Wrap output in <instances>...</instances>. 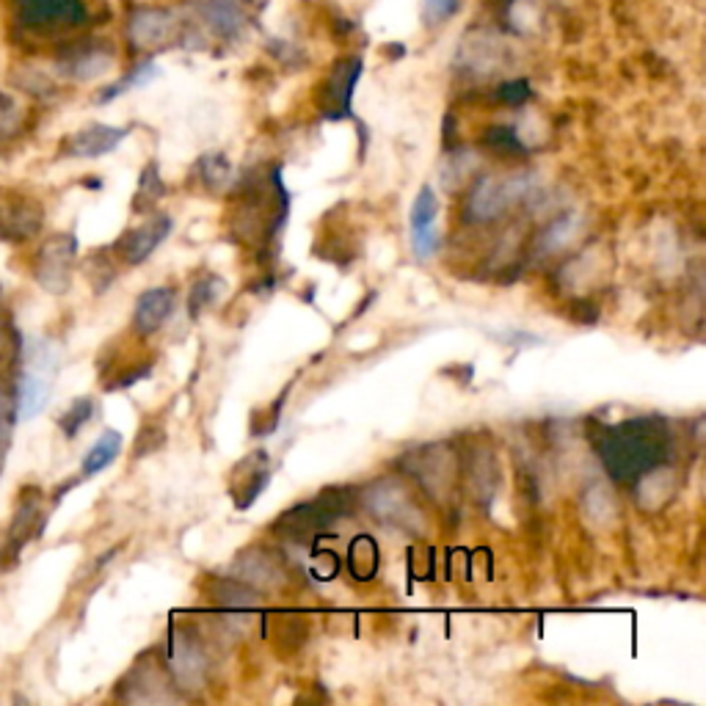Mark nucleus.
Listing matches in <instances>:
<instances>
[{
    "instance_id": "72a5a7b5",
    "label": "nucleus",
    "mask_w": 706,
    "mask_h": 706,
    "mask_svg": "<svg viewBox=\"0 0 706 706\" xmlns=\"http://www.w3.org/2000/svg\"><path fill=\"white\" fill-rule=\"evenodd\" d=\"M502 97L511 100V103H522V100L528 97V86H524V83H511V86H506Z\"/></svg>"
},
{
    "instance_id": "cd10ccee",
    "label": "nucleus",
    "mask_w": 706,
    "mask_h": 706,
    "mask_svg": "<svg viewBox=\"0 0 706 706\" xmlns=\"http://www.w3.org/2000/svg\"><path fill=\"white\" fill-rule=\"evenodd\" d=\"M155 76H158L155 63H144V67H138L136 72H132V76H127L125 81H119V83H114V86L105 89V92L97 97V103H111V100H116L119 94L130 92V89L147 86V83H150Z\"/></svg>"
},
{
    "instance_id": "1a4fd4ad",
    "label": "nucleus",
    "mask_w": 706,
    "mask_h": 706,
    "mask_svg": "<svg viewBox=\"0 0 706 706\" xmlns=\"http://www.w3.org/2000/svg\"><path fill=\"white\" fill-rule=\"evenodd\" d=\"M364 506L370 508L373 517L381 522L395 524V528L406 530V533H419L423 530V517L419 508L414 506L403 483L395 481H379L364 491Z\"/></svg>"
},
{
    "instance_id": "f03ea898",
    "label": "nucleus",
    "mask_w": 706,
    "mask_h": 706,
    "mask_svg": "<svg viewBox=\"0 0 706 706\" xmlns=\"http://www.w3.org/2000/svg\"><path fill=\"white\" fill-rule=\"evenodd\" d=\"M290 213V194L281 185L279 172H270L243 188L238 196L235 213H232V230L248 246H268L281 232Z\"/></svg>"
},
{
    "instance_id": "5701e85b",
    "label": "nucleus",
    "mask_w": 706,
    "mask_h": 706,
    "mask_svg": "<svg viewBox=\"0 0 706 706\" xmlns=\"http://www.w3.org/2000/svg\"><path fill=\"white\" fill-rule=\"evenodd\" d=\"M111 58L103 56V53H86V56H78L72 61L61 63V72L72 81H92V78H100L103 72H108Z\"/></svg>"
},
{
    "instance_id": "4468645a",
    "label": "nucleus",
    "mask_w": 706,
    "mask_h": 706,
    "mask_svg": "<svg viewBox=\"0 0 706 706\" xmlns=\"http://www.w3.org/2000/svg\"><path fill=\"white\" fill-rule=\"evenodd\" d=\"M268 453L265 450H254L238 464L235 475H232V497H235L238 511H248L257 502L259 494L268 488Z\"/></svg>"
},
{
    "instance_id": "9d476101",
    "label": "nucleus",
    "mask_w": 706,
    "mask_h": 706,
    "mask_svg": "<svg viewBox=\"0 0 706 706\" xmlns=\"http://www.w3.org/2000/svg\"><path fill=\"white\" fill-rule=\"evenodd\" d=\"M45 210L31 196L0 190V243H25L39 235Z\"/></svg>"
},
{
    "instance_id": "6e6552de",
    "label": "nucleus",
    "mask_w": 706,
    "mask_h": 706,
    "mask_svg": "<svg viewBox=\"0 0 706 706\" xmlns=\"http://www.w3.org/2000/svg\"><path fill=\"white\" fill-rule=\"evenodd\" d=\"M116 695L121 701H130V704H166V701L177 698L166 662H161L158 657L152 660V655L141 657L132 666V671L119 682Z\"/></svg>"
},
{
    "instance_id": "39448f33",
    "label": "nucleus",
    "mask_w": 706,
    "mask_h": 706,
    "mask_svg": "<svg viewBox=\"0 0 706 706\" xmlns=\"http://www.w3.org/2000/svg\"><path fill=\"white\" fill-rule=\"evenodd\" d=\"M166 668L174 687L180 690H199L207 682L210 655L201 644L199 632L190 629V626H174L172 640H169Z\"/></svg>"
},
{
    "instance_id": "a211bd4d",
    "label": "nucleus",
    "mask_w": 706,
    "mask_h": 706,
    "mask_svg": "<svg viewBox=\"0 0 706 706\" xmlns=\"http://www.w3.org/2000/svg\"><path fill=\"white\" fill-rule=\"evenodd\" d=\"M121 442H125V439H121L119 431H105L103 437L92 444L86 459H83V477H94L103 470H108V466L119 459Z\"/></svg>"
},
{
    "instance_id": "a878e982",
    "label": "nucleus",
    "mask_w": 706,
    "mask_h": 706,
    "mask_svg": "<svg viewBox=\"0 0 706 706\" xmlns=\"http://www.w3.org/2000/svg\"><path fill=\"white\" fill-rule=\"evenodd\" d=\"M350 569L357 571V577H362V580L373 577L375 569H379V549H375V544L368 535H359L350 544Z\"/></svg>"
},
{
    "instance_id": "dca6fc26",
    "label": "nucleus",
    "mask_w": 706,
    "mask_h": 706,
    "mask_svg": "<svg viewBox=\"0 0 706 706\" xmlns=\"http://www.w3.org/2000/svg\"><path fill=\"white\" fill-rule=\"evenodd\" d=\"M127 138L125 127H111V125H89L83 130H78L76 136L69 138L63 144V155L67 158H103L108 152H114L116 147Z\"/></svg>"
},
{
    "instance_id": "f257e3e1",
    "label": "nucleus",
    "mask_w": 706,
    "mask_h": 706,
    "mask_svg": "<svg viewBox=\"0 0 706 706\" xmlns=\"http://www.w3.org/2000/svg\"><path fill=\"white\" fill-rule=\"evenodd\" d=\"M593 444L613 481L635 483L651 475L668 459L671 431L660 417H635L607 426Z\"/></svg>"
},
{
    "instance_id": "393cba45",
    "label": "nucleus",
    "mask_w": 706,
    "mask_h": 706,
    "mask_svg": "<svg viewBox=\"0 0 706 706\" xmlns=\"http://www.w3.org/2000/svg\"><path fill=\"white\" fill-rule=\"evenodd\" d=\"M92 414H94L92 397H78V401L69 403L67 412L58 417V428H61L63 437L67 439H76L78 433L83 431V426H86L89 419H92Z\"/></svg>"
},
{
    "instance_id": "2f4dec72",
    "label": "nucleus",
    "mask_w": 706,
    "mask_h": 706,
    "mask_svg": "<svg viewBox=\"0 0 706 706\" xmlns=\"http://www.w3.org/2000/svg\"><path fill=\"white\" fill-rule=\"evenodd\" d=\"M18 121H20L18 105H14L12 97H7V94L0 92V138L12 136Z\"/></svg>"
},
{
    "instance_id": "c756f323",
    "label": "nucleus",
    "mask_w": 706,
    "mask_h": 706,
    "mask_svg": "<svg viewBox=\"0 0 706 706\" xmlns=\"http://www.w3.org/2000/svg\"><path fill=\"white\" fill-rule=\"evenodd\" d=\"M571 221H575L571 216H566V219H557L555 224L546 230V235L539 241L541 252L549 254V252H557V248L566 246V243L571 241Z\"/></svg>"
},
{
    "instance_id": "f3484780",
    "label": "nucleus",
    "mask_w": 706,
    "mask_h": 706,
    "mask_svg": "<svg viewBox=\"0 0 706 706\" xmlns=\"http://www.w3.org/2000/svg\"><path fill=\"white\" fill-rule=\"evenodd\" d=\"M39 513H42V491L34 486L23 488L18 497V511H14L12 528H9V552L18 555V552L34 539L36 528H42Z\"/></svg>"
},
{
    "instance_id": "4be33fe9",
    "label": "nucleus",
    "mask_w": 706,
    "mask_h": 706,
    "mask_svg": "<svg viewBox=\"0 0 706 706\" xmlns=\"http://www.w3.org/2000/svg\"><path fill=\"white\" fill-rule=\"evenodd\" d=\"M199 180L210 194H224L232 183V166L224 155L210 152L199 161Z\"/></svg>"
},
{
    "instance_id": "f8f14e48",
    "label": "nucleus",
    "mask_w": 706,
    "mask_h": 706,
    "mask_svg": "<svg viewBox=\"0 0 706 706\" xmlns=\"http://www.w3.org/2000/svg\"><path fill=\"white\" fill-rule=\"evenodd\" d=\"M437 216H439V199L433 188H423L412 205V248L417 259H431L439 248V232H437Z\"/></svg>"
},
{
    "instance_id": "aec40b11",
    "label": "nucleus",
    "mask_w": 706,
    "mask_h": 706,
    "mask_svg": "<svg viewBox=\"0 0 706 706\" xmlns=\"http://www.w3.org/2000/svg\"><path fill=\"white\" fill-rule=\"evenodd\" d=\"M130 36L138 47L161 45L169 36V18L161 12H141L132 18Z\"/></svg>"
},
{
    "instance_id": "b1692460",
    "label": "nucleus",
    "mask_w": 706,
    "mask_h": 706,
    "mask_svg": "<svg viewBox=\"0 0 706 706\" xmlns=\"http://www.w3.org/2000/svg\"><path fill=\"white\" fill-rule=\"evenodd\" d=\"M221 290H224V281H221L219 276L205 274L201 279H196L194 288H190V296H188L190 317H199L201 312L207 310V306H210L216 299H219Z\"/></svg>"
},
{
    "instance_id": "bb28decb",
    "label": "nucleus",
    "mask_w": 706,
    "mask_h": 706,
    "mask_svg": "<svg viewBox=\"0 0 706 706\" xmlns=\"http://www.w3.org/2000/svg\"><path fill=\"white\" fill-rule=\"evenodd\" d=\"M14 419H18V403L7 390H0V466L7 461L9 450H12Z\"/></svg>"
},
{
    "instance_id": "9b49d317",
    "label": "nucleus",
    "mask_w": 706,
    "mask_h": 706,
    "mask_svg": "<svg viewBox=\"0 0 706 706\" xmlns=\"http://www.w3.org/2000/svg\"><path fill=\"white\" fill-rule=\"evenodd\" d=\"M169 232H172V219H169V216H152L150 221L132 227V230H127L125 235L116 241V257L125 265L136 268V265H141L144 259H150L152 254H155V248L166 241Z\"/></svg>"
},
{
    "instance_id": "6ab92c4d",
    "label": "nucleus",
    "mask_w": 706,
    "mask_h": 706,
    "mask_svg": "<svg viewBox=\"0 0 706 706\" xmlns=\"http://www.w3.org/2000/svg\"><path fill=\"white\" fill-rule=\"evenodd\" d=\"M20 12L28 23H56L76 18V0H20Z\"/></svg>"
},
{
    "instance_id": "2eb2a0df",
    "label": "nucleus",
    "mask_w": 706,
    "mask_h": 706,
    "mask_svg": "<svg viewBox=\"0 0 706 706\" xmlns=\"http://www.w3.org/2000/svg\"><path fill=\"white\" fill-rule=\"evenodd\" d=\"M174 304H177V293L172 288H150L138 296L136 310H132V328L141 337L155 334L163 323L172 317Z\"/></svg>"
},
{
    "instance_id": "7ed1b4c3",
    "label": "nucleus",
    "mask_w": 706,
    "mask_h": 706,
    "mask_svg": "<svg viewBox=\"0 0 706 706\" xmlns=\"http://www.w3.org/2000/svg\"><path fill=\"white\" fill-rule=\"evenodd\" d=\"M56 345L47 343V339H36L34 348L25 357V370L20 375L18 397H14V403H18V419H34L45 412L47 403H50L53 384H56Z\"/></svg>"
},
{
    "instance_id": "0eeeda50",
    "label": "nucleus",
    "mask_w": 706,
    "mask_h": 706,
    "mask_svg": "<svg viewBox=\"0 0 706 706\" xmlns=\"http://www.w3.org/2000/svg\"><path fill=\"white\" fill-rule=\"evenodd\" d=\"M78 257V238L69 232H58L50 241L42 243L34 259V279L45 293L63 296L72 285V268Z\"/></svg>"
},
{
    "instance_id": "ddd939ff",
    "label": "nucleus",
    "mask_w": 706,
    "mask_h": 706,
    "mask_svg": "<svg viewBox=\"0 0 706 706\" xmlns=\"http://www.w3.org/2000/svg\"><path fill=\"white\" fill-rule=\"evenodd\" d=\"M235 577L248 588L274 591L288 582V569L270 549H248L235 560Z\"/></svg>"
},
{
    "instance_id": "7c9ffc66",
    "label": "nucleus",
    "mask_w": 706,
    "mask_h": 706,
    "mask_svg": "<svg viewBox=\"0 0 706 706\" xmlns=\"http://www.w3.org/2000/svg\"><path fill=\"white\" fill-rule=\"evenodd\" d=\"M163 442H166V433H163V428H155V426H147L144 431L138 433V442H136V459H141V455L147 453H155V450L163 448Z\"/></svg>"
},
{
    "instance_id": "473e14b6",
    "label": "nucleus",
    "mask_w": 706,
    "mask_h": 706,
    "mask_svg": "<svg viewBox=\"0 0 706 706\" xmlns=\"http://www.w3.org/2000/svg\"><path fill=\"white\" fill-rule=\"evenodd\" d=\"M455 7H459V0H426V12L431 20L448 18Z\"/></svg>"
},
{
    "instance_id": "412c9836",
    "label": "nucleus",
    "mask_w": 706,
    "mask_h": 706,
    "mask_svg": "<svg viewBox=\"0 0 706 706\" xmlns=\"http://www.w3.org/2000/svg\"><path fill=\"white\" fill-rule=\"evenodd\" d=\"M166 196V185H163L161 172H158V163H150V166L141 172V180H138L136 199H132V210L136 213H147V210H155L158 201Z\"/></svg>"
},
{
    "instance_id": "20e7f679",
    "label": "nucleus",
    "mask_w": 706,
    "mask_h": 706,
    "mask_svg": "<svg viewBox=\"0 0 706 706\" xmlns=\"http://www.w3.org/2000/svg\"><path fill=\"white\" fill-rule=\"evenodd\" d=\"M350 506L348 491L343 488H334V491L317 494L315 500L304 502V506H296L290 513H281L279 522H276V533L288 535L293 541H310L315 539L317 533L328 528V524L337 522L339 517H345Z\"/></svg>"
},
{
    "instance_id": "423d86ee",
    "label": "nucleus",
    "mask_w": 706,
    "mask_h": 706,
    "mask_svg": "<svg viewBox=\"0 0 706 706\" xmlns=\"http://www.w3.org/2000/svg\"><path fill=\"white\" fill-rule=\"evenodd\" d=\"M533 188L530 174H511V177H483L466 199V219L470 221H491L502 216L511 205L522 201Z\"/></svg>"
},
{
    "instance_id": "c85d7f7f",
    "label": "nucleus",
    "mask_w": 706,
    "mask_h": 706,
    "mask_svg": "<svg viewBox=\"0 0 706 706\" xmlns=\"http://www.w3.org/2000/svg\"><path fill=\"white\" fill-rule=\"evenodd\" d=\"M486 144H488V150H494L497 155H502V158L519 155V152L524 150L517 132L508 130V127H494V130H488Z\"/></svg>"
}]
</instances>
